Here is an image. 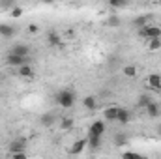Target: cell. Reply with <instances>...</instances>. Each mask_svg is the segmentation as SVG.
Wrapping results in <instances>:
<instances>
[{
	"label": "cell",
	"instance_id": "obj_1",
	"mask_svg": "<svg viewBox=\"0 0 161 159\" xmlns=\"http://www.w3.org/2000/svg\"><path fill=\"white\" fill-rule=\"evenodd\" d=\"M75 101H77V94L71 88H62L54 94V103L62 109H71L75 105Z\"/></svg>",
	"mask_w": 161,
	"mask_h": 159
},
{
	"label": "cell",
	"instance_id": "obj_2",
	"mask_svg": "<svg viewBox=\"0 0 161 159\" xmlns=\"http://www.w3.org/2000/svg\"><path fill=\"white\" fill-rule=\"evenodd\" d=\"M139 36L144 38V40L161 38V26H158V25H142V26H139Z\"/></svg>",
	"mask_w": 161,
	"mask_h": 159
},
{
	"label": "cell",
	"instance_id": "obj_3",
	"mask_svg": "<svg viewBox=\"0 0 161 159\" xmlns=\"http://www.w3.org/2000/svg\"><path fill=\"white\" fill-rule=\"evenodd\" d=\"M28 60H30L28 56H21V54L9 52V51H8V54L4 56V64L9 66V68H19V66H23V64H26Z\"/></svg>",
	"mask_w": 161,
	"mask_h": 159
},
{
	"label": "cell",
	"instance_id": "obj_4",
	"mask_svg": "<svg viewBox=\"0 0 161 159\" xmlns=\"http://www.w3.org/2000/svg\"><path fill=\"white\" fill-rule=\"evenodd\" d=\"M144 111H146V116L152 118V120H156V118H159L161 116V105L159 103H156V101H150V103L144 107Z\"/></svg>",
	"mask_w": 161,
	"mask_h": 159
},
{
	"label": "cell",
	"instance_id": "obj_5",
	"mask_svg": "<svg viewBox=\"0 0 161 159\" xmlns=\"http://www.w3.org/2000/svg\"><path fill=\"white\" fill-rule=\"evenodd\" d=\"M17 75H19L21 79H32V77L36 75V71H34V68L30 66V62H26V64H23V66L17 68Z\"/></svg>",
	"mask_w": 161,
	"mask_h": 159
},
{
	"label": "cell",
	"instance_id": "obj_6",
	"mask_svg": "<svg viewBox=\"0 0 161 159\" xmlns=\"http://www.w3.org/2000/svg\"><path fill=\"white\" fill-rule=\"evenodd\" d=\"M105 122L103 120H94L92 123H90V127H88V133L90 135H101L103 137V133H105Z\"/></svg>",
	"mask_w": 161,
	"mask_h": 159
},
{
	"label": "cell",
	"instance_id": "obj_7",
	"mask_svg": "<svg viewBox=\"0 0 161 159\" xmlns=\"http://www.w3.org/2000/svg\"><path fill=\"white\" fill-rule=\"evenodd\" d=\"M13 36H15V26H13V25L0 23V38H4V40H11Z\"/></svg>",
	"mask_w": 161,
	"mask_h": 159
},
{
	"label": "cell",
	"instance_id": "obj_8",
	"mask_svg": "<svg viewBox=\"0 0 161 159\" xmlns=\"http://www.w3.org/2000/svg\"><path fill=\"white\" fill-rule=\"evenodd\" d=\"M9 52L21 54V56H28V54H30V47H28L26 43H15V45L9 49Z\"/></svg>",
	"mask_w": 161,
	"mask_h": 159
},
{
	"label": "cell",
	"instance_id": "obj_9",
	"mask_svg": "<svg viewBox=\"0 0 161 159\" xmlns=\"http://www.w3.org/2000/svg\"><path fill=\"white\" fill-rule=\"evenodd\" d=\"M82 107H84L86 111L94 112V111L97 109V99H96V96H86V97H82Z\"/></svg>",
	"mask_w": 161,
	"mask_h": 159
},
{
	"label": "cell",
	"instance_id": "obj_10",
	"mask_svg": "<svg viewBox=\"0 0 161 159\" xmlns=\"http://www.w3.org/2000/svg\"><path fill=\"white\" fill-rule=\"evenodd\" d=\"M86 144H88V140H86V139H79V140H75V142H73V146L69 148V154H71V156H79L80 152L86 148Z\"/></svg>",
	"mask_w": 161,
	"mask_h": 159
},
{
	"label": "cell",
	"instance_id": "obj_11",
	"mask_svg": "<svg viewBox=\"0 0 161 159\" xmlns=\"http://www.w3.org/2000/svg\"><path fill=\"white\" fill-rule=\"evenodd\" d=\"M86 140H88V144H86L88 148H92V150H99L101 148V135H90L88 133Z\"/></svg>",
	"mask_w": 161,
	"mask_h": 159
},
{
	"label": "cell",
	"instance_id": "obj_12",
	"mask_svg": "<svg viewBox=\"0 0 161 159\" xmlns=\"http://www.w3.org/2000/svg\"><path fill=\"white\" fill-rule=\"evenodd\" d=\"M26 150V142L23 140V139H15V140H11V144H9V152L13 154V152H25Z\"/></svg>",
	"mask_w": 161,
	"mask_h": 159
},
{
	"label": "cell",
	"instance_id": "obj_13",
	"mask_svg": "<svg viewBox=\"0 0 161 159\" xmlns=\"http://www.w3.org/2000/svg\"><path fill=\"white\" fill-rule=\"evenodd\" d=\"M103 118L107 122H116V118H118V107H107L103 111Z\"/></svg>",
	"mask_w": 161,
	"mask_h": 159
},
{
	"label": "cell",
	"instance_id": "obj_14",
	"mask_svg": "<svg viewBox=\"0 0 161 159\" xmlns=\"http://www.w3.org/2000/svg\"><path fill=\"white\" fill-rule=\"evenodd\" d=\"M129 120H131V111L118 107V118H116V122H120L122 125H125V123H129Z\"/></svg>",
	"mask_w": 161,
	"mask_h": 159
},
{
	"label": "cell",
	"instance_id": "obj_15",
	"mask_svg": "<svg viewBox=\"0 0 161 159\" xmlns=\"http://www.w3.org/2000/svg\"><path fill=\"white\" fill-rule=\"evenodd\" d=\"M40 122L43 127H53L54 125V114L53 112H43L40 116Z\"/></svg>",
	"mask_w": 161,
	"mask_h": 159
},
{
	"label": "cell",
	"instance_id": "obj_16",
	"mask_svg": "<svg viewBox=\"0 0 161 159\" xmlns=\"http://www.w3.org/2000/svg\"><path fill=\"white\" fill-rule=\"evenodd\" d=\"M146 82H148V86H150V88L161 90V75H156V73H152V75L146 79Z\"/></svg>",
	"mask_w": 161,
	"mask_h": 159
},
{
	"label": "cell",
	"instance_id": "obj_17",
	"mask_svg": "<svg viewBox=\"0 0 161 159\" xmlns=\"http://www.w3.org/2000/svg\"><path fill=\"white\" fill-rule=\"evenodd\" d=\"M47 43H49L51 47H58V45L62 43V38H60L56 32H49V34H47Z\"/></svg>",
	"mask_w": 161,
	"mask_h": 159
},
{
	"label": "cell",
	"instance_id": "obj_18",
	"mask_svg": "<svg viewBox=\"0 0 161 159\" xmlns=\"http://www.w3.org/2000/svg\"><path fill=\"white\" fill-rule=\"evenodd\" d=\"M122 25V19L118 15H111L109 19H107V26H111V28H118Z\"/></svg>",
	"mask_w": 161,
	"mask_h": 159
},
{
	"label": "cell",
	"instance_id": "obj_19",
	"mask_svg": "<svg viewBox=\"0 0 161 159\" xmlns=\"http://www.w3.org/2000/svg\"><path fill=\"white\" fill-rule=\"evenodd\" d=\"M122 73H124L125 77L133 79V77L137 75V68H135V66H124V68H122Z\"/></svg>",
	"mask_w": 161,
	"mask_h": 159
},
{
	"label": "cell",
	"instance_id": "obj_20",
	"mask_svg": "<svg viewBox=\"0 0 161 159\" xmlns=\"http://www.w3.org/2000/svg\"><path fill=\"white\" fill-rule=\"evenodd\" d=\"M146 41H148L150 51H159L161 49V38H152V40H146Z\"/></svg>",
	"mask_w": 161,
	"mask_h": 159
},
{
	"label": "cell",
	"instance_id": "obj_21",
	"mask_svg": "<svg viewBox=\"0 0 161 159\" xmlns=\"http://www.w3.org/2000/svg\"><path fill=\"white\" fill-rule=\"evenodd\" d=\"M111 8H125L131 4V0H107Z\"/></svg>",
	"mask_w": 161,
	"mask_h": 159
},
{
	"label": "cell",
	"instance_id": "obj_22",
	"mask_svg": "<svg viewBox=\"0 0 161 159\" xmlns=\"http://www.w3.org/2000/svg\"><path fill=\"white\" fill-rule=\"evenodd\" d=\"M150 101H152V97H150V96H146V94H142V96H139V99H137V105H139L141 109H144V107H146Z\"/></svg>",
	"mask_w": 161,
	"mask_h": 159
},
{
	"label": "cell",
	"instance_id": "obj_23",
	"mask_svg": "<svg viewBox=\"0 0 161 159\" xmlns=\"http://www.w3.org/2000/svg\"><path fill=\"white\" fill-rule=\"evenodd\" d=\"M124 144H127V137L124 133L114 135V146H124Z\"/></svg>",
	"mask_w": 161,
	"mask_h": 159
},
{
	"label": "cell",
	"instance_id": "obj_24",
	"mask_svg": "<svg viewBox=\"0 0 161 159\" xmlns=\"http://www.w3.org/2000/svg\"><path fill=\"white\" fill-rule=\"evenodd\" d=\"M23 13H25V9H23V8H19V6H13V8H11V17H13V19L23 17Z\"/></svg>",
	"mask_w": 161,
	"mask_h": 159
},
{
	"label": "cell",
	"instance_id": "obj_25",
	"mask_svg": "<svg viewBox=\"0 0 161 159\" xmlns=\"http://www.w3.org/2000/svg\"><path fill=\"white\" fill-rule=\"evenodd\" d=\"M60 127H62L64 131H69V129L73 127V120L71 118H64L62 120V123H60Z\"/></svg>",
	"mask_w": 161,
	"mask_h": 159
},
{
	"label": "cell",
	"instance_id": "obj_26",
	"mask_svg": "<svg viewBox=\"0 0 161 159\" xmlns=\"http://www.w3.org/2000/svg\"><path fill=\"white\" fill-rule=\"evenodd\" d=\"M15 6V0H0V8L2 9H11Z\"/></svg>",
	"mask_w": 161,
	"mask_h": 159
},
{
	"label": "cell",
	"instance_id": "obj_27",
	"mask_svg": "<svg viewBox=\"0 0 161 159\" xmlns=\"http://www.w3.org/2000/svg\"><path fill=\"white\" fill-rule=\"evenodd\" d=\"M133 25L139 28V26H142V25H146V17H137V19H133Z\"/></svg>",
	"mask_w": 161,
	"mask_h": 159
},
{
	"label": "cell",
	"instance_id": "obj_28",
	"mask_svg": "<svg viewBox=\"0 0 161 159\" xmlns=\"http://www.w3.org/2000/svg\"><path fill=\"white\" fill-rule=\"evenodd\" d=\"M28 32H30V34H38V32H40V26L32 23V25H28Z\"/></svg>",
	"mask_w": 161,
	"mask_h": 159
},
{
	"label": "cell",
	"instance_id": "obj_29",
	"mask_svg": "<svg viewBox=\"0 0 161 159\" xmlns=\"http://www.w3.org/2000/svg\"><path fill=\"white\" fill-rule=\"evenodd\" d=\"M11 156H13L15 159H25V157H26V154H25V152H13Z\"/></svg>",
	"mask_w": 161,
	"mask_h": 159
},
{
	"label": "cell",
	"instance_id": "obj_30",
	"mask_svg": "<svg viewBox=\"0 0 161 159\" xmlns=\"http://www.w3.org/2000/svg\"><path fill=\"white\" fill-rule=\"evenodd\" d=\"M124 157H141V156L135 152H124Z\"/></svg>",
	"mask_w": 161,
	"mask_h": 159
},
{
	"label": "cell",
	"instance_id": "obj_31",
	"mask_svg": "<svg viewBox=\"0 0 161 159\" xmlns=\"http://www.w3.org/2000/svg\"><path fill=\"white\" fill-rule=\"evenodd\" d=\"M41 2H45V4H51V2H54V0H41Z\"/></svg>",
	"mask_w": 161,
	"mask_h": 159
}]
</instances>
